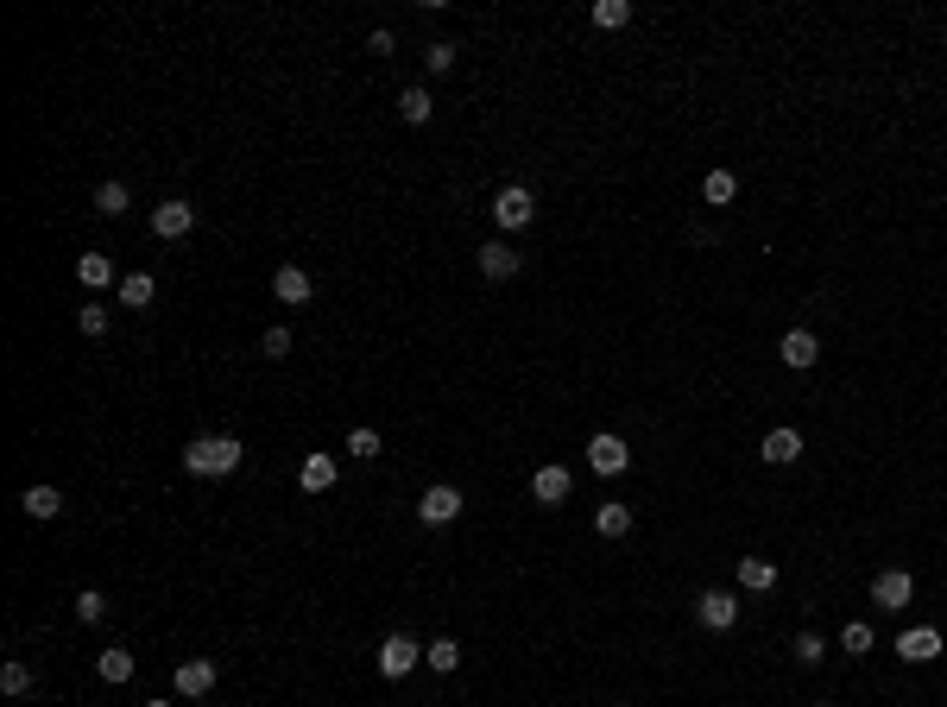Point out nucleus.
Segmentation results:
<instances>
[{
  "mask_svg": "<svg viewBox=\"0 0 947 707\" xmlns=\"http://www.w3.org/2000/svg\"><path fill=\"white\" fill-rule=\"evenodd\" d=\"M594 531H600V537H626V531H632V505H600V512H594Z\"/></svg>",
  "mask_w": 947,
  "mask_h": 707,
  "instance_id": "5701e85b",
  "label": "nucleus"
},
{
  "mask_svg": "<svg viewBox=\"0 0 947 707\" xmlns=\"http://www.w3.org/2000/svg\"><path fill=\"white\" fill-rule=\"evenodd\" d=\"M493 221H499V228H531V221H537V196L525 184H506V190L493 196Z\"/></svg>",
  "mask_w": 947,
  "mask_h": 707,
  "instance_id": "7ed1b4c3",
  "label": "nucleus"
},
{
  "mask_svg": "<svg viewBox=\"0 0 947 707\" xmlns=\"http://www.w3.org/2000/svg\"><path fill=\"white\" fill-rule=\"evenodd\" d=\"M695 619L708 625V632H733L739 625V594H727V588H708L695 600Z\"/></svg>",
  "mask_w": 947,
  "mask_h": 707,
  "instance_id": "20e7f679",
  "label": "nucleus"
},
{
  "mask_svg": "<svg viewBox=\"0 0 947 707\" xmlns=\"http://www.w3.org/2000/svg\"><path fill=\"white\" fill-rule=\"evenodd\" d=\"M423 663H430L436 676H455V670H461V644H455V638H436V644H423Z\"/></svg>",
  "mask_w": 947,
  "mask_h": 707,
  "instance_id": "412c9836",
  "label": "nucleus"
},
{
  "mask_svg": "<svg viewBox=\"0 0 947 707\" xmlns=\"http://www.w3.org/2000/svg\"><path fill=\"white\" fill-rule=\"evenodd\" d=\"M777 360H783V367H796V373H809L815 360H821V341L809 329H790V335L777 341Z\"/></svg>",
  "mask_w": 947,
  "mask_h": 707,
  "instance_id": "9d476101",
  "label": "nucleus"
},
{
  "mask_svg": "<svg viewBox=\"0 0 947 707\" xmlns=\"http://www.w3.org/2000/svg\"><path fill=\"white\" fill-rule=\"evenodd\" d=\"M739 588H745V594H771V588H777V562L739 556Z\"/></svg>",
  "mask_w": 947,
  "mask_h": 707,
  "instance_id": "dca6fc26",
  "label": "nucleus"
},
{
  "mask_svg": "<svg viewBox=\"0 0 947 707\" xmlns=\"http://www.w3.org/2000/svg\"><path fill=\"white\" fill-rule=\"evenodd\" d=\"M76 619H83V625H102V619H108V600L95 594V588H83V594H76Z\"/></svg>",
  "mask_w": 947,
  "mask_h": 707,
  "instance_id": "cd10ccee",
  "label": "nucleus"
},
{
  "mask_svg": "<svg viewBox=\"0 0 947 707\" xmlns=\"http://www.w3.org/2000/svg\"><path fill=\"white\" fill-rule=\"evenodd\" d=\"M821 657H828V644H821V632H796V663H802V670H815Z\"/></svg>",
  "mask_w": 947,
  "mask_h": 707,
  "instance_id": "bb28decb",
  "label": "nucleus"
},
{
  "mask_svg": "<svg viewBox=\"0 0 947 707\" xmlns=\"http://www.w3.org/2000/svg\"><path fill=\"white\" fill-rule=\"evenodd\" d=\"M796 455H802V430H790V423H783V430L764 436V461H771V468H790Z\"/></svg>",
  "mask_w": 947,
  "mask_h": 707,
  "instance_id": "f3484780",
  "label": "nucleus"
},
{
  "mask_svg": "<svg viewBox=\"0 0 947 707\" xmlns=\"http://www.w3.org/2000/svg\"><path fill=\"white\" fill-rule=\"evenodd\" d=\"M398 114H405L411 127H423V120L436 114V101H430V89H405V95H398Z\"/></svg>",
  "mask_w": 947,
  "mask_h": 707,
  "instance_id": "b1692460",
  "label": "nucleus"
},
{
  "mask_svg": "<svg viewBox=\"0 0 947 707\" xmlns=\"http://www.w3.org/2000/svg\"><path fill=\"white\" fill-rule=\"evenodd\" d=\"M76 285H83V291H102V285H120L114 259H108V253H83V259H76Z\"/></svg>",
  "mask_w": 947,
  "mask_h": 707,
  "instance_id": "2eb2a0df",
  "label": "nucleus"
},
{
  "mask_svg": "<svg viewBox=\"0 0 947 707\" xmlns=\"http://www.w3.org/2000/svg\"><path fill=\"white\" fill-rule=\"evenodd\" d=\"M0 695H32V670H26V663H7V670H0Z\"/></svg>",
  "mask_w": 947,
  "mask_h": 707,
  "instance_id": "c756f323",
  "label": "nucleus"
},
{
  "mask_svg": "<svg viewBox=\"0 0 947 707\" xmlns=\"http://www.w3.org/2000/svg\"><path fill=\"white\" fill-rule=\"evenodd\" d=\"M335 455H304V468H297V480H304V493H329L335 487Z\"/></svg>",
  "mask_w": 947,
  "mask_h": 707,
  "instance_id": "6ab92c4d",
  "label": "nucleus"
},
{
  "mask_svg": "<svg viewBox=\"0 0 947 707\" xmlns=\"http://www.w3.org/2000/svg\"><path fill=\"white\" fill-rule=\"evenodd\" d=\"M373 663H379V676H386V682H398V676H411L417 663H423V644H417V638H405V632H392L386 644H379V657H373Z\"/></svg>",
  "mask_w": 947,
  "mask_h": 707,
  "instance_id": "f03ea898",
  "label": "nucleus"
},
{
  "mask_svg": "<svg viewBox=\"0 0 947 707\" xmlns=\"http://www.w3.org/2000/svg\"><path fill=\"white\" fill-rule=\"evenodd\" d=\"M569 493H575V474H569V468H556V461L531 474V499H537V505H562Z\"/></svg>",
  "mask_w": 947,
  "mask_h": 707,
  "instance_id": "0eeeda50",
  "label": "nucleus"
},
{
  "mask_svg": "<svg viewBox=\"0 0 947 707\" xmlns=\"http://www.w3.org/2000/svg\"><path fill=\"white\" fill-rule=\"evenodd\" d=\"M133 676V651H102V682H127Z\"/></svg>",
  "mask_w": 947,
  "mask_h": 707,
  "instance_id": "2f4dec72",
  "label": "nucleus"
},
{
  "mask_svg": "<svg viewBox=\"0 0 947 707\" xmlns=\"http://www.w3.org/2000/svg\"><path fill=\"white\" fill-rule=\"evenodd\" d=\"M146 707H171V701H146Z\"/></svg>",
  "mask_w": 947,
  "mask_h": 707,
  "instance_id": "c9c22d12",
  "label": "nucleus"
},
{
  "mask_svg": "<svg viewBox=\"0 0 947 707\" xmlns=\"http://www.w3.org/2000/svg\"><path fill=\"white\" fill-rule=\"evenodd\" d=\"M379 449H386V442H379V430H354V436H348V455H354V461H373Z\"/></svg>",
  "mask_w": 947,
  "mask_h": 707,
  "instance_id": "72a5a7b5",
  "label": "nucleus"
},
{
  "mask_svg": "<svg viewBox=\"0 0 947 707\" xmlns=\"http://www.w3.org/2000/svg\"><path fill=\"white\" fill-rule=\"evenodd\" d=\"M127 202H133L127 184H114V177H108L102 190H95V209H102V215H127Z\"/></svg>",
  "mask_w": 947,
  "mask_h": 707,
  "instance_id": "a878e982",
  "label": "nucleus"
},
{
  "mask_svg": "<svg viewBox=\"0 0 947 707\" xmlns=\"http://www.w3.org/2000/svg\"><path fill=\"white\" fill-rule=\"evenodd\" d=\"M114 291H120V303H127V310H146V303L158 297V285H152V272H127V278H120Z\"/></svg>",
  "mask_w": 947,
  "mask_h": 707,
  "instance_id": "aec40b11",
  "label": "nucleus"
},
{
  "mask_svg": "<svg viewBox=\"0 0 947 707\" xmlns=\"http://www.w3.org/2000/svg\"><path fill=\"white\" fill-rule=\"evenodd\" d=\"M19 512L45 524V518H57V512H64V493H57V487H26V493H19Z\"/></svg>",
  "mask_w": 947,
  "mask_h": 707,
  "instance_id": "a211bd4d",
  "label": "nucleus"
},
{
  "mask_svg": "<svg viewBox=\"0 0 947 707\" xmlns=\"http://www.w3.org/2000/svg\"><path fill=\"white\" fill-rule=\"evenodd\" d=\"M177 695H190V701H203L209 689H215V663L209 657H190V663H177Z\"/></svg>",
  "mask_w": 947,
  "mask_h": 707,
  "instance_id": "4468645a",
  "label": "nucleus"
},
{
  "mask_svg": "<svg viewBox=\"0 0 947 707\" xmlns=\"http://www.w3.org/2000/svg\"><path fill=\"white\" fill-rule=\"evenodd\" d=\"M588 468H594V474H626V468H632V449H626L619 436L600 430V436L588 442Z\"/></svg>",
  "mask_w": 947,
  "mask_h": 707,
  "instance_id": "423d86ee",
  "label": "nucleus"
},
{
  "mask_svg": "<svg viewBox=\"0 0 947 707\" xmlns=\"http://www.w3.org/2000/svg\"><path fill=\"white\" fill-rule=\"evenodd\" d=\"M474 266H480V278H493V285H506V278H518V253L506 247V240H487V247L474 253Z\"/></svg>",
  "mask_w": 947,
  "mask_h": 707,
  "instance_id": "1a4fd4ad",
  "label": "nucleus"
},
{
  "mask_svg": "<svg viewBox=\"0 0 947 707\" xmlns=\"http://www.w3.org/2000/svg\"><path fill=\"white\" fill-rule=\"evenodd\" d=\"M897 657L903 663H935L941 657V632H935V625H910V632L897 638Z\"/></svg>",
  "mask_w": 947,
  "mask_h": 707,
  "instance_id": "f8f14e48",
  "label": "nucleus"
},
{
  "mask_svg": "<svg viewBox=\"0 0 947 707\" xmlns=\"http://www.w3.org/2000/svg\"><path fill=\"white\" fill-rule=\"evenodd\" d=\"M872 644H878V638H872V625H859V619H853V625H846V632H840V651H853V657H865V651H872Z\"/></svg>",
  "mask_w": 947,
  "mask_h": 707,
  "instance_id": "c85d7f7f",
  "label": "nucleus"
},
{
  "mask_svg": "<svg viewBox=\"0 0 947 707\" xmlns=\"http://www.w3.org/2000/svg\"><path fill=\"white\" fill-rule=\"evenodd\" d=\"M240 436H196L190 449H184V468L196 474V480H228V474H240Z\"/></svg>",
  "mask_w": 947,
  "mask_h": 707,
  "instance_id": "f257e3e1",
  "label": "nucleus"
},
{
  "mask_svg": "<svg viewBox=\"0 0 947 707\" xmlns=\"http://www.w3.org/2000/svg\"><path fill=\"white\" fill-rule=\"evenodd\" d=\"M910 594H916V581L903 575V569H884V575L872 581V600L884 606V613H903V606H910Z\"/></svg>",
  "mask_w": 947,
  "mask_h": 707,
  "instance_id": "9b49d317",
  "label": "nucleus"
},
{
  "mask_svg": "<svg viewBox=\"0 0 947 707\" xmlns=\"http://www.w3.org/2000/svg\"><path fill=\"white\" fill-rule=\"evenodd\" d=\"M272 297L297 310V303H310V297H316V285H310V272H304V266H278V272H272Z\"/></svg>",
  "mask_w": 947,
  "mask_h": 707,
  "instance_id": "ddd939ff",
  "label": "nucleus"
},
{
  "mask_svg": "<svg viewBox=\"0 0 947 707\" xmlns=\"http://www.w3.org/2000/svg\"><path fill=\"white\" fill-rule=\"evenodd\" d=\"M632 19V0H594V26L600 32H619Z\"/></svg>",
  "mask_w": 947,
  "mask_h": 707,
  "instance_id": "393cba45",
  "label": "nucleus"
},
{
  "mask_svg": "<svg viewBox=\"0 0 947 707\" xmlns=\"http://www.w3.org/2000/svg\"><path fill=\"white\" fill-rule=\"evenodd\" d=\"M423 70H430V76H442V70H455V45H449V38H436V45L423 51Z\"/></svg>",
  "mask_w": 947,
  "mask_h": 707,
  "instance_id": "473e14b6",
  "label": "nucleus"
},
{
  "mask_svg": "<svg viewBox=\"0 0 947 707\" xmlns=\"http://www.w3.org/2000/svg\"><path fill=\"white\" fill-rule=\"evenodd\" d=\"M739 196V177L733 171H708V184H701V202H714V209H727Z\"/></svg>",
  "mask_w": 947,
  "mask_h": 707,
  "instance_id": "4be33fe9",
  "label": "nucleus"
},
{
  "mask_svg": "<svg viewBox=\"0 0 947 707\" xmlns=\"http://www.w3.org/2000/svg\"><path fill=\"white\" fill-rule=\"evenodd\" d=\"M196 228V202H158L152 209V234L158 240H184Z\"/></svg>",
  "mask_w": 947,
  "mask_h": 707,
  "instance_id": "39448f33",
  "label": "nucleus"
},
{
  "mask_svg": "<svg viewBox=\"0 0 947 707\" xmlns=\"http://www.w3.org/2000/svg\"><path fill=\"white\" fill-rule=\"evenodd\" d=\"M76 329H83L89 341H95V335H108V310H102V303H83V310H76Z\"/></svg>",
  "mask_w": 947,
  "mask_h": 707,
  "instance_id": "7c9ffc66",
  "label": "nucleus"
},
{
  "mask_svg": "<svg viewBox=\"0 0 947 707\" xmlns=\"http://www.w3.org/2000/svg\"><path fill=\"white\" fill-rule=\"evenodd\" d=\"M259 348H266V360H285V354H291V329H285V322H278V329H266V341H259Z\"/></svg>",
  "mask_w": 947,
  "mask_h": 707,
  "instance_id": "f704fd0d",
  "label": "nucleus"
},
{
  "mask_svg": "<svg viewBox=\"0 0 947 707\" xmlns=\"http://www.w3.org/2000/svg\"><path fill=\"white\" fill-rule=\"evenodd\" d=\"M619 707H626V701H619Z\"/></svg>",
  "mask_w": 947,
  "mask_h": 707,
  "instance_id": "e433bc0d",
  "label": "nucleus"
},
{
  "mask_svg": "<svg viewBox=\"0 0 947 707\" xmlns=\"http://www.w3.org/2000/svg\"><path fill=\"white\" fill-rule=\"evenodd\" d=\"M417 518H423V524H455V518H461V493H455V487H423Z\"/></svg>",
  "mask_w": 947,
  "mask_h": 707,
  "instance_id": "6e6552de",
  "label": "nucleus"
}]
</instances>
